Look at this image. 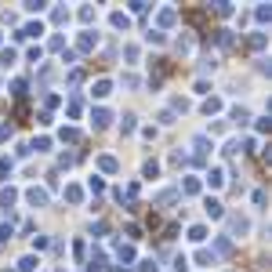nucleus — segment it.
<instances>
[{"label": "nucleus", "instance_id": "1", "mask_svg": "<svg viewBox=\"0 0 272 272\" xmlns=\"http://www.w3.org/2000/svg\"><path fill=\"white\" fill-rule=\"evenodd\" d=\"M29 203L44 207V203H48V192H40V189H29Z\"/></svg>", "mask_w": 272, "mask_h": 272}, {"label": "nucleus", "instance_id": "2", "mask_svg": "<svg viewBox=\"0 0 272 272\" xmlns=\"http://www.w3.org/2000/svg\"><path fill=\"white\" fill-rule=\"evenodd\" d=\"M95 124H98V127H105V124H109V112H105V109H98V112H95Z\"/></svg>", "mask_w": 272, "mask_h": 272}]
</instances>
